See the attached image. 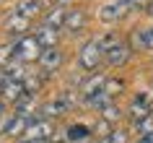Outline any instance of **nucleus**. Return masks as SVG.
I'll list each match as a JSON object with an SVG mask.
<instances>
[{
	"mask_svg": "<svg viewBox=\"0 0 153 143\" xmlns=\"http://www.w3.org/2000/svg\"><path fill=\"white\" fill-rule=\"evenodd\" d=\"M16 47V63H39L42 57V44L36 42V37H24V39L13 42Z\"/></svg>",
	"mask_w": 153,
	"mask_h": 143,
	"instance_id": "nucleus-1",
	"label": "nucleus"
},
{
	"mask_svg": "<svg viewBox=\"0 0 153 143\" xmlns=\"http://www.w3.org/2000/svg\"><path fill=\"white\" fill-rule=\"evenodd\" d=\"M101 60H104V49L99 44V39H88L78 52V65L83 70H96Z\"/></svg>",
	"mask_w": 153,
	"mask_h": 143,
	"instance_id": "nucleus-2",
	"label": "nucleus"
},
{
	"mask_svg": "<svg viewBox=\"0 0 153 143\" xmlns=\"http://www.w3.org/2000/svg\"><path fill=\"white\" fill-rule=\"evenodd\" d=\"M130 55H132V47H130L125 39H120V42H114L112 47L104 52V60L112 65V68H120V65H125L130 60Z\"/></svg>",
	"mask_w": 153,
	"mask_h": 143,
	"instance_id": "nucleus-3",
	"label": "nucleus"
},
{
	"mask_svg": "<svg viewBox=\"0 0 153 143\" xmlns=\"http://www.w3.org/2000/svg\"><path fill=\"white\" fill-rule=\"evenodd\" d=\"M52 133H55V122L47 120V117H42V120H31V122H29L26 138H29V141H49Z\"/></svg>",
	"mask_w": 153,
	"mask_h": 143,
	"instance_id": "nucleus-4",
	"label": "nucleus"
},
{
	"mask_svg": "<svg viewBox=\"0 0 153 143\" xmlns=\"http://www.w3.org/2000/svg\"><path fill=\"white\" fill-rule=\"evenodd\" d=\"M151 94H137L135 99H132V104H130V120L132 122H140V120L151 117Z\"/></svg>",
	"mask_w": 153,
	"mask_h": 143,
	"instance_id": "nucleus-5",
	"label": "nucleus"
},
{
	"mask_svg": "<svg viewBox=\"0 0 153 143\" xmlns=\"http://www.w3.org/2000/svg\"><path fill=\"white\" fill-rule=\"evenodd\" d=\"M130 10V3L127 0H117V3H106L104 8L99 10V18L106 21V24H114V21H120L125 13Z\"/></svg>",
	"mask_w": 153,
	"mask_h": 143,
	"instance_id": "nucleus-6",
	"label": "nucleus"
},
{
	"mask_svg": "<svg viewBox=\"0 0 153 143\" xmlns=\"http://www.w3.org/2000/svg\"><path fill=\"white\" fill-rule=\"evenodd\" d=\"M73 107V99L70 94H62V96H57V99H52V102H47L44 107H42V115L44 117H60V115H65V112Z\"/></svg>",
	"mask_w": 153,
	"mask_h": 143,
	"instance_id": "nucleus-7",
	"label": "nucleus"
},
{
	"mask_svg": "<svg viewBox=\"0 0 153 143\" xmlns=\"http://www.w3.org/2000/svg\"><path fill=\"white\" fill-rule=\"evenodd\" d=\"M29 26H31V21L29 18H24V16H18L16 10L8 16V21H5V31L10 34V37H18V39H24V37H29Z\"/></svg>",
	"mask_w": 153,
	"mask_h": 143,
	"instance_id": "nucleus-8",
	"label": "nucleus"
},
{
	"mask_svg": "<svg viewBox=\"0 0 153 143\" xmlns=\"http://www.w3.org/2000/svg\"><path fill=\"white\" fill-rule=\"evenodd\" d=\"M60 65H62V52L57 47H49V49H42V57H39V68L44 73H55L60 70Z\"/></svg>",
	"mask_w": 153,
	"mask_h": 143,
	"instance_id": "nucleus-9",
	"label": "nucleus"
},
{
	"mask_svg": "<svg viewBox=\"0 0 153 143\" xmlns=\"http://www.w3.org/2000/svg\"><path fill=\"white\" fill-rule=\"evenodd\" d=\"M130 47L132 49H151L153 52V26L151 29H135L132 39H130Z\"/></svg>",
	"mask_w": 153,
	"mask_h": 143,
	"instance_id": "nucleus-10",
	"label": "nucleus"
},
{
	"mask_svg": "<svg viewBox=\"0 0 153 143\" xmlns=\"http://www.w3.org/2000/svg\"><path fill=\"white\" fill-rule=\"evenodd\" d=\"M24 96H26L24 81H5V83H3V99H5V102L18 104Z\"/></svg>",
	"mask_w": 153,
	"mask_h": 143,
	"instance_id": "nucleus-11",
	"label": "nucleus"
},
{
	"mask_svg": "<svg viewBox=\"0 0 153 143\" xmlns=\"http://www.w3.org/2000/svg\"><path fill=\"white\" fill-rule=\"evenodd\" d=\"M65 21H68V8H62V5H55V8L44 16V26L55 29V31L65 29Z\"/></svg>",
	"mask_w": 153,
	"mask_h": 143,
	"instance_id": "nucleus-12",
	"label": "nucleus"
},
{
	"mask_svg": "<svg viewBox=\"0 0 153 143\" xmlns=\"http://www.w3.org/2000/svg\"><path fill=\"white\" fill-rule=\"evenodd\" d=\"M42 8H44L42 0H18V3H16V13H18V16H24V18H29V21L39 16Z\"/></svg>",
	"mask_w": 153,
	"mask_h": 143,
	"instance_id": "nucleus-13",
	"label": "nucleus"
},
{
	"mask_svg": "<svg viewBox=\"0 0 153 143\" xmlns=\"http://www.w3.org/2000/svg\"><path fill=\"white\" fill-rule=\"evenodd\" d=\"M88 138H91V127L83 125V122H75V125H70L65 130V141L68 143H83Z\"/></svg>",
	"mask_w": 153,
	"mask_h": 143,
	"instance_id": "nucleus-14",
	"label": "nucleus"
},
{
	"mask_svg": "<svg viewBox=\"0 0 153 143\" xmlns=\"http://www.w3.org/2000/svg\"><path fill=\"white\" fill-rule=\"evenodd\" d=\"M104 83H106V78L104 76H94V78H88L86 83L81 86V94H83V99L88 102V99H94V96L99 94V91H104Z\"/></svg>",
	"mask_w": 153,
	"mask_h": 143,
	"instance_id": "nucleus-15",
	"label": "nucleus"
},
{
	"mask_svg": "<svg viewBox=\"0 0 153 143\" xmlns=\"http://www.w3.org/2000/svg\"><path fill=\"white\" fill-rule=\"evenodd\" d=\"M57 39H60V31H55V29H49V26H44V24L36 29V42H39L44 49L57 47Z\"/></svg>",
	"mask_w": 153,
	"mask_h": 143,
	"instance_id": "nucleus-16",
	"label": "nucleus"
},
{
	"mask_svg": "<svg viewBox=\"0 0 153 143\" xmlns=\"http://www.w3.org/2000/svg\"><path fill=\"white\" fill-rule=\"evenodd\" d=\"M65 29L68 31H73V34H78V31H83L86 29V13L83 10H68V21H65Z\"/></svg>",
	"mask_w": 153,
	"mask_h": 143,
	"instance_id": "nucleus-17",
	"label": "nucleus"
},
{
	"mask_svg": "<svg viewBox=\"0 0 153 143\" xmlns=\"http://www.w3.org/2000/svg\"><path fill=\"white\" fill-rule=\"evenodd\" d=\"M29 122H31V120H26V117H18V115H13V120H10L8 133H5V135H10V138L26 135V130H29Z\"/></svg>",
	"mask_w": 153,
	"mask_h": 143,
	"instance_id": "nucleus-18",
	"label": "nucleus"
},
{
	"mask_svg": "<svg viewBox=\"0 0 153 143\" xmlns=\"http://www.w3.org/2000/svg\"><path fill=\"white\" fill-rule=\"evenodd\" d=\"M34 107H36V99H34V94H26L24 99L16 104V115H18V117H26V120H29V115L34 112Z\"/></svg>",
	"mask_w": 153,
	"mask_h": 143,
	"instance_id": "nucleus-19",
	"label": "nucleus"
},
{
	"mask_svg": "<svg viewBox=\"0 0 153 143\" xmlns=\"http://www.w3.org/2000/svg\"><path fill=\"white\" fill-rule=\"evenodd\" d=\"M13 63H16V47H13V44H3V47H0V68L5 70V68H10Z\"/></svg>",
	"mask_w": 153,
	"mask_h": 143,
	"instance_id": "nucleus-20",
	"label": "nucleus"
},
{
	"mask_svg": "<svg viewBox=\"0 0 153 143\" xmlns=\"http://www.w3.org/2000/svg\"><path fill=\"white\" fill-rule=\"evenodd\" d=\"M99 112H101V120H104L106 125H109V122H117V120L122 117L120 107H117V104H114V102H109V104H106V107H101V109H99Z\"/></svg>",
	"mask_w": 153,
	"mask_h": 143,
	"instance_id": "nucleus-21",
	"label": "nucleus"
},
{
	"mask_svg": "<svg viewBox=\"0 0 153 143\" xmlns=\"http://www.w3.org/2000/svg\"><path fill=\"white\" fill-rule=\"evenodd\" d=\"M132 127H135V133L140 135V138L151 135L153 133V115H151V117H145V120H140V122H132Z\"/></svg>",
	"mask_w": 153,
	"mask_h": 143,
	"instance_id": "nucleus-22",
	"label": "nucleus"
},
{
	"mask_svg": "<svg viewBox=\"0 0 153 143\" xmlns=\"http://www.w3.org/2000/svg\"><path fill=\"white\" fill-rule=\"evenodd\" d=\"M101 143H127V133L125 130H109V133H104V138H101Z\"/></svg>",
	"mask_w": 153,
	"mask_h": 143,
	"instance_id": "nucleus-23",
	"label": "nucleus"
},
{
	"mask_svg": "<svg viewBox=\"0 0 153 143\" xmlns=\"http://www.w3.org/2000/svg\"><path fill=\"white\" fill-rule=\"evenodd\" d=\"M122 86H125V83H122L120 78H106V83H104V91L109 96H114V94H120L122 91Z\"/></svg>",
	"mask_w": 153,
	"mask_h": 143,
	"instance_id": "nucleus-24",
	"label": "nucleus"
},
{
	"mask_svg": "<svg viewBox=\"0 0 153 143\" xmlns=\"http://www.w3.org/2000/svg\"><path fill=\"white\" fill-rule=\"evenodd\" d=\"M10 120H13V115H10V112H5V115L0 117V135H5V133H8V125H10Z\"/></svg>",
	"mask_w": 153,
	"mask_h": 143,
	"instance_id": "nucleus-25",
	"label": "nucleus"
},
{
	"mask_svg": "<svg viewBox=\"0 0 153 143\" xmlns=\"http://www.w3.org/2000/svg\"><path fill=\"white\" fill-rule=\"evenodd\" d=\"M137 143H153V133L145 135V138H137Z\"/></svg>",
	"mask_w": 153,
	"mask_h": 143,
	"instance_id": "nucleus-26",
	"label": "nucleus"
},
{
	"mask_svg": "<svg viewBox=\"0 0 153 143\" xmlns=\"http://www.w3.org/2000/svg\"><path fill=\"white\" fill-rule=\"evenodd\" d=\"M3 115H5V107H3V102H0V117H3Z\"/></svg>",
	"mask_w": 153,
	"mask_h": 143,
	"instance_id": "nucleus-27",
	"label": "nucleus"
},
{
	"mask_svg": "<svg viewBox=\"0 0 153 143\" xmlns=\"http://www.w3.org/2000/svg\"><path fill=\"white\" fill-rule=\"evenodd\" d=\"M83 143H101V141H94V138H88V141H83Z\"/></svg>",
	"mask_w": 153,
	"mask_h": 143,
	"instance_id": "nucleus-28",
	"label": "nucleus"
},
{
	"mask_svg": "<svg viewBox=\"0 0 153 143\" xmlns=\"http://www.w3.org/2000/svg\"><path fill=\"white\" fill-rule=\"evenodd\" d=\"M0 99H3V83H0Z\"/></svg>",
	"mask_w": 153,
	"mask_h": 143,
	"instance_id": "nucleus-29",
	"label": "nucleus"
},
{
	"mask_svg": "<svg viewBox=\"0 0 153 143\" xmlns=\"http://www.w3.org/2000/svg\"><path fill=\"white\" fill-rule=\"evenodd\" d=\"M60 143H68V141H60Z\"/></svg>",
	"mask_w": 153,
	"mask_h": 143,
	"instance_id": "nucleus-30",
	"label": "nucleus"
}]
</instances>
